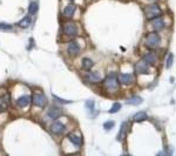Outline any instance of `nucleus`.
Segmentation results:
<instances>
[{"label": "nucleus", "mask_w": 176, "mask_h": 156, "mask_svg": "<svg viewBox=\"0 0 176 156\" xmlns=\"http://www.w3.org/2000/svg\"><path fill=\"white\" fill-rule=\"evenodd\" d=\"M144 14H146V18L149 19V20H154L156 18H160L161 15V8L157 4H153V5H149L148 7H146L144 10Z\"/></svg>", "instance_id": "obj_1"}, {"label": "nucleus", "mask_w": 176, "mask_h": 156, "mask_svg": "<svg viewBox=\"0 0 176 156\" xmlns=\"http://www.w3.org/2000/svg\"><path fill=\"white\" fill-rule=\"evenodd\" d=\"M105 87L109 92H115L119 89V80L114 75H108L105 79Z\"/></svg>", "instance_id": "obj_2"}, {"label": "nucleus", "mask_w": 176, "mask_h": 156, "mask_svg": "<svg viewBox=\"0 0 176 156\" xmlns=\"http://www.w3.org/2000/svg\"><path fill=\"white\" fill-rule=\"evenodd\" d=\"M158 44H160V35H158L157 33L153 32V33H149V34L147 35V38H146V45H147V47L154 48V47H156Z\"/></svg>", "instance_id": "obj_3"}, {"label": "nucleus", "mask_w": 176, "mask_h": 156, "mask_svg": "<svg viewBox=\"0 0 176 156\" xmlns=\"http://www.w3.org/2000/svg\"><path fill=\"white\" fill-rule=\"evenodd\" d=\"M31 100H32V102H33L34 106L40 107V108H44V107H46V105H47V98H46L44 94H41V93L34 94Z\"/></svg>", "instance_id": "obj_4"}, {"label": "nucleus", "mask_w": 176, "mask_h": 156, "mask_svg": "<svg viewBox=\"0 0 176 156\" xmlns=\"http://www.w3.org/2000/svg\"><path fill=\"white\" fill-rule=\"evenodd\" d=\"M63 33L66 35H69V37H76L77 35V27H76V25L73 24V22L65 24L63 25Z\"/></svg>", "instance_id": "obj_5"}, {"label": "nucleus", "mask_w": 176, "mask_h": 156, "mask_svg": "<svg viewBox=\"0 0 176 156\" xmlns=\"http://www.w3.org/2000/svg\"><path fill=\"white\" fill-rule=\"evenodd\" d=\"M67 51H68V53L70 55H77L80 53V51H81V47H80L77 41H70L68 44V46H67Z\"/></svg>", "instance_id": "obj_6"}, {"label": "nucleus", "mask_w": 176, "mask_h": 156, "mask_svg": "<svg viewBox=\"0 0 176 156\" xmlns=\"http://www.w3.org/2000/svg\"><path fill=\"white\" fill-rule=\"evenodd\" d=\"M134 69L137 74H148V63H146L143 60L142 61H139L135 63L134 66Z\"/></svg>", "instance_id": "obj_7"}, {"label": "nucleus", "mask_w": 176, "mask_h": 156, "mask_svg": "<svg viewBox=\"0 0 176 156\" xmlns=\"http://www.w3.org/2000/svg\"><path fill=\"white\" fill-rule=\"evenodd\" d=\"M51 131L53 134H55V135H60V134H62L65 131V126L61 122L55 121V122H53L51 124Z\"/></svg>", "instance_id": "obj_8"}, {"label": "nucleus", "mask_w": 176, "mask_h": 156, "mask_svg": "<svg viewBox=\"0 0 176 156\" xmlns=\"http://www.w3.org/2000/svg\"><path fill=\"white\" fill-rule=\"evenodd\" d=\"M86 80L88 82H93V84H98L101 81V76L99 75V73L96 72H91L86 75Z\"/></svg>", "instance_id": "obj_9"}, {"label": "nucleus", "mask_w": 176, "mask_h": 156, "mask_svg": "<svg viewBox=\"0 0 176 156\" xmlns=\"http://www.w3.org/2000/svg\"><path fill=\"white\" fill-rule=\"evenodd\" d=\"M134 81V76L132 74H120L119 75V82L122 85H130Z\"/></svg>", "instance_id": "obj_10"}, {"label": "nucleus", "mask_w": 176, "mask_h": 156, "mask_svg": "<svg viewBox=\"0 0 176 156\" xmlns=\"http://www.w3.org/2000/svg\"><path fill=\"white\" fill-rule=\"evenodd\" d=\"M75 10H76V6H75L74 4H69V5H67V6L63 8L62 14H63V17H66V18H72L73 14H74V12H75Z\"/></svg>", "instance_id": "obj_11"}, {"label": "nucleus", "mask_w": 176, "mask_h": 156, "mask_svg": "<svg viewBox=\"0 0 176 156\" xmlns=\"http://www.w3.org/2000/svg\"><path fill=\"white\" fill-rule=\"evenodd\" d=\"M68 140H69L75 147H81V145H82V138H81V136H79V135H76V134H74V133L68 134Z\"/></svg>", "instance_id": "obj_12"}, {"label": "nucleus", "mask_w": 176, "mask_h": 156, "mask_svg": "<svg viewBox=\"0 0 176 156\" xmlns=\"http://www.w3.org/2000/svg\"><path fill=\"white\" fill-rule=\"evenodd\" d=\"M30 102H31V96L30 95H23V96L18 98V100H17V105L19 107H21V108L28 106Z\"/></svg>", "instance_id": "obj_13"}, {"label": "nucleus", "mask_w": 176, "mask_h": 156, "mask_svg": "<svg viewBox=\"0 0 176 156\" xmlns=\"http://www.w3.org/2000/svg\"><path fill=\"white\" fill-rule=\"evenodd\" d=\"M143 61L148 65H151L154 66L156 63V55L154 53H147L144 56H143Z\"/></svg>", "instance_id": "obj_14"}, {"label": "nucleus", "mask_w": 176, "mask_h": 156, "mask_svg": "<svg viewBox=\"0 0 176 156\" xmlns=\"http://www.w3.org/2000/svg\"><path fill=\"white\" fill-rule=\"evenodd\" d=\"M142 98L141 96H137V95H134V96H132V98H129L128 100H127V103L128 105H132V106H139V105H141L142 103Z\"/></svg>", "instance_id": "obj_15"}, {"label": "nucleus", "mask_w": 176, "mask_h": 156, "mask_svg": "<svg viewBox=\"0 0 176 156\" xmlns=\"http://www.w3.org/2000/svg\"><path fill=\"white\" fill-rule=\"evenodd\" d=\"M60 115H61V110L59 108H55V107H52L47 113V116L51 119H58Z\"/></svg>", "instance_id": "obj_16"}, {"label": "nucleus", "mask_w": 176, "mask_h": 156, "mask_svg": "<svg viewBox=\"0 0 176 156\" xmlns=\"http://www.w3.org/2000/svg\"><path fill=\"white\" fill-rule=\"evenodd\" d=\"M153 27L155 31H162L164 28V21L160 18H156L154 21H153Z\"/></svg>", "instance_id": "obj_17"}, {"label": "nucleus", "mask_w": 176, "mask_h": 156, "mask_svg": "<svg viewBox=\"0 0 176 156\" xmlns=\"http://www.w3.org/2000/svg\"><path fill=\"white\" fill-rule=\"evenodd\" d=\"M147 119H148V116H147V114L144 112H139V113H136L134 115L133 121L134 122H142V121H146Z\"/></svg>", "instance_id": "obj_18"}, {"label": "nucleus", "mask_w": 176, "mask_h": 156, "mask_svg": "<svg viewBox=\"0 0 176 156\" xmlns=\"http://www.w3.org/2000/svg\"><path fill=\"white\" fill-rule=\"evenodd\" d=\"M31 22H32V19H31V15H26L23 20H20L19 21V26L21 27V28H27V27H30V25H31Z\"/></svg>", "instance_id": "obj_19"}, {"label": "nucleus", "mask_w": 176, "mask_h": 156, "mask_svg": "<svg viewBox=\"0 0 176 156\" xmlns=\"http://www.w3.org/2000/svg\"><path fill=\"white\" fill-rule=\"evenodd\" d=\"M94 66V61L93 60H91L89 58H84L83 60H82V68L83 69H91L92 67Z\"/></svg>", "instance_id": "obj_20"}, {"label": "nucleus", "mask_w": 176, "mask_h": 156, "mask_svg": "<svg viewBox=\"0 0 176 156\" xmlns=\"http://www.w3.org/2000/svg\"><path fill=\"white\" fill-rule=\"evenodd\" d=\"M38 8H39L38 3H31L30 6H28V13H30L31 15H34V14L38 12Z\"/></svg>", "instance_id": "obj_21"}, {"label": "nucleus", "mask_w": 176, "mask_h": 156, "mask_svg": "<svg viewBox=\"0 0 176 156\" xmlns=\"http://www.w3.org/2000/svg\"><path fill=\"white\" fill-rule=\"evenodd\" d=\"M126 129H127V123L123 122V123L121 124V129H120V133H119V135H118V141H121V140L125 137V135H126Z\"/></svg>", "instance_id": "obj_22"}, {"label": "nucleus", "mask_w": 176, "mask_h": 156, "mask_svg": "<svg viewBox=\"0 0 176 156\" xmlns=\"http://www.w3.org/2000/svg\"><path fill=\"white\" fill-rule=\"evenodd\" d=\"M120 109H121V103H119V102H115V103H113L112 108L109 109V113H111V114H113V113H118Z\"/></svg>", "instance_id": "obj_23"}, {"label": "nucleus", "mask_w": 176, "mask_h": 156, "mask_svg": "<svg viewBox=\"0 0 176 156\" xmlns=\"http://www.w3.org/2000/svg\"><path fill=\"white\" fill-rule=\"evenodd\" d=\"M86 107H87V109L89 112H93L94 107H95V102L93 100H88V101H86Z\"/></svg>", "instance_id": "obj_24"}, {"label": "nucleus", "mask_w": 176, "mask_h": 156, "mask_svg": "<svg viewBox=\"0 0 176 156\" xmlns=\"http://www.w3.org/2000/svg\"><path fill=\"white\" fill-rule=\"evenodd\" d=\"M12 25H8V24H5V22H1L0 24V30L1 31H5V32H10L12 31Z\"/></svg>", "instance_id": "obj_25"}, {"label": "nucleus", "mask_w": 176, "mask_h": 156, "mask_svg": "<svg viewBox=\"0 0 176 156\" xmlns=\"http://www.w3.org/2000/svg\"><path fill=\"white\" fill-rule=\"evenodd\" d=\"M114 126H115V122H114V121H107V122L103 123V128H105L106 130H111Z\"/></svg>", "instance_id": "obj_26"}, {"label": "nucleus", "mask_w": 176, "mask_h": 156, "mask_svg": "<svg viewBox=\"0 0 176 156\" xmlns=\"http://www.w3.org/2000/svg\"><path fill=\"white\" fill-rule=\"evenodd\" d=\"M172 54L171 53H169V55H168V58H167V63H165V67L169 69L171 66H172Z\"/></svg>", "instance_id": "obj_27"}, {"label": "nucleus", "mask_w": 176, "mask_h": 156, "mask_svg": "<svg viewBox=\"0 0 176 156\" xmlns=\"http://www.w3.org/2000/svg\"><path fill=\"white\" fill-rule=\"evenodd\" d=\"M53 98H54L58 102H61V103H72V101H69V100H63V99H61V98H59V96H56V95H53Z\"/></svg>", "instance_id": "obj_28"}, {"label": "nucleus", "mask_w": 176, "mask_h": 156, "mask_svg": "<svg viewBox=\"0 0 176 156\" xmlns=\"http://www.w3.org/2000/svg\"><path fill=\"white\" fill-rule=\"evenodd\" d=\"M6 108V103H4L1 100H0V112H1V110H4Z\"/></svg>", "instance_id": "obj_29"}]
</instances>
